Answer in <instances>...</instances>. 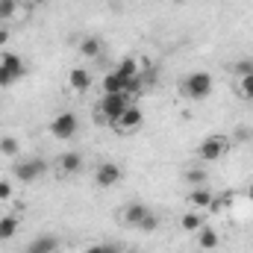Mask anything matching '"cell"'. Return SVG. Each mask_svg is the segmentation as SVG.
I'll return each instance as SVG.
<instances>
[{
	"mask_svg": "<svg viewBox=\"0 0 253 253\" xmlns=\"http://www.w3.org/2000/svg\"><path fill=\"white\" fill-rule=\"evenodd\" d=\"M85 253H103V245H94V248H88Z\"/></svg>",
	"mask_w": 253,
	"mask_h": 253,
	"instance_id": "f546056e",
	"label": "cell"
},
{
	"mask_svg": "<svg viewBox=\"0 0 253 253\" xmlns=\"http://www.w3.org/2000/svg\"><path fill=\"white\" fill-rule=\"evenodd\" d=\"M180 3H183V0H180Z\"/></svg>",
	"mask_w": 253,
	"mask_h": 253,
	"instance_id": "1f68e13d",
	"label": "cell"
},
{
	"mask_svg": "<svg viewBox=\"0 0 253 253\" xmlns=\"http://www.w3.org/2000/svg\"><path fill=\"white\" fill-rule=\"evenodd\" d=\"M239 91H242V97L253 100V74H245V77H239Z\"/></svg>",
	"mask_w": 253,
	"mask_h": 253,
	"instance_id": "7402d4cb",
	"label": "cell"
},
{
	"mask_svg": "<svg viewBox=\"0 0 253 253\" xmlns=\"http://www.w3.org/2000/svg\"><path fill=\"white\" fill-rule=\"evenodd\" d=\"M183 94L189 100H206L212 94V74L206 71H194L183 80Z\"/></svg>",
	"mask_w": 253,
	"mask_h": 253,
	"instance_id": "6da1fadb",
	"label": "cell"
},
{
	"mask_svg": "<svg viewBox=\"0 0 253 253\" xmlns=\"http://www.w3.org/2000/svg\"><path fill=\"white\" fill-rule=\"evenodd\" d=\"M129 106H132V94H126V91H118V94H103V97H100V112H103V118H106V121H112V124L124 115Z\"/></svg>",
	"mask_w": 253,
	"mask_h": 253,
	"instance_id": "7a4b0ae2",
	"label": "cell"
},
{
	"mask_svg": "<svg viewBox=\"0 0 253 253\" xmlns=\"http://www.w3.org/2000/svg\"><path fill=\"white\" fill-rule=\"evenodd\" d=\"M100 50H103V44H100V39H94V36H88V39L80 42V56L94 59V56H100Z\"/></svg>",
	"mask_w": 253,
	"mask_h": 253,
	"instance_id": "ac0fdd59",
	"label": "cell"
},
{
	"mask_svg": "<svg viewBox=\"0 0 253 253\" xmlns=\"http://www.w3.org/2000/svg\"><path fill=\"white\" fill-rule=\"evenodd\" d=\"M18 9V0H0V24H6Z\"/></svg>",
	"mask_w": 253,
	"mask_h": 253,
	"instance_id": "44dd1931",
	"label": "cell"
},
{
	"mask_svg": "<svg viewBox=\"0 0 253 253\" xmlns=\"http://www.w3.org/2000/svg\"><path fill=\"white\" fill-rule=\"evenodd\" d=\"M121 177H124V171H121L118 162H100V165H97V174H94V183H97L100 189H109V186L121 183Z\"/></svg>",
	"mask_w": 253,
	"mask_h": 253,
	"instance_id": "8992f818",
	"label": "cell"
},
{
	"mask_svg": "<svg viewBox=\"0 0 253 253\" xmlns=\"http://www.w3.org/2000/svg\"><path fill=\"white\" fill-rule=\"evenodd\" d=\"M141 124H144V115H141V109L132 103V106L126 109L124 115L115 121V129H121V132H132V129H138Z\"/></svg>",
	"mask_w": 253,
	"mask_h": 253,
	"instance_id": "52a82bcc",
	"label": "cell"
},
{
	"mask_svg": "<svg viewBox=\"0 0 253 253\" xmlns=\"http://www.w3.org/2000/svg\"><path fill=\"white\" fill-rule=\"evenodd\" d=\"M227 150H230V141H227L224 135H209V138H203V141H200L197 156H200L203 162H218Z\"/></svg>",
	"mask_w": 253,
	"mask_h": 253,
	"instance_id": "3957f363",
	"label": "cell"
},
{
	"mask_svg": "<svg viewBox=\"0 0 253 253\" xmlns=\"http://www.w3.org/2000/svg\"><path fill=\"white\" fill-rule=\"evenodd\" d=\"M150 215V209L144 206V203H129L124 209V224L126 227H141V221Z\"/></svg>",
	"mask_w": 253,
	"mask_h": 253,
	"instance_id": "9c48e42d",
	"label": "cell"
},
{
	"mask_svg": "<svg viewBox=\"0 0 253 253\" xmlns=\"http://www.w3.org/2000/svg\"><path fill=\"white\" fill-rule=\"evenodd\" d=\"M103 253H121L118 245H103Z\"/></svg>",
	"mask_w": 253,
	"mask_h": 253,
	"instance_id": "f1b7e54d",
	"label": "cell"
},
{
	"mask_svg": "<svg viewBox=\"0 0 253 253\" xmlns=\"http://www.w3.org/2000/svg\"><path fill=\"white\" fill-rule=\"evenodd\" d=\"M186 180H189L191 186H203V183H206V171L191 168V171H186Z\"/></svg>",
	"mask_w": 253,
	"mask_h": 253,
	"instance_id": "cb8c5ba5",
	"label": "cell"
},
{
	"mask_svg": "<svg viewBox=\"0 0 253 253\" xmlns=\"http://www.w3.org/2000/svg\"><path fill=\"white\" fill-rule=\"evenodd\" d=\"M18 80H21V74H15V71H9V68L0 65V88H9V85L18 83Z\"/></svg>",
	"mask_w": 253,
	"mask_h": 253,
	"instance_id": "603a6c76",
	"label": "cell"
},
{
	"mask_svg": "<svg viewBox=\"0 0 253 253\" xmlns=\"http://www.w3.org/2000/svg\"><path fill=\"white\" fill-rule=\"evenodd\" d=\"M236 71H239V77H245V74H253V65L251 62H239L236 65Z\"/></svg>",
	"mask_w": 253,
	"mask_h": 253,
	"instance_id": "4316f807",
	"label": "cell"
},
{
	"mask_svg": "<svg viewBox=\"0 0 253 253\" xmlns=\"http://www.w3.org/2000/svg\"><path fill=\"white\" fill-rule=\"evenodd\" d=\"M248 197H251V200H253V183H251V186H248Z\"/></svg>",
	"mask_w": 253,
	"mask_h": 253,
	"instance_id": "4dcf8cb0",
	"label": "cell"
},
{
	"mask_svg": "<svg viewBox=\"0 0 253 253\" xmlns=\"http://www.w3.org/2000/svg\"><path fill=\"white\" fill-rule=\"evenodd\" d=\"M115 71L124 77V83H126V80H132V77H141V65H138V56H124V59H121V65H118Z\"/></svg>",
	"mask_w": 253,
	"mask_h": 253,
	"instance_id": "5bb4252c",
	"label": "cell"
},
{
	"mask_svg": "<svg viewBox=\"0 0 253 253\" xmlns=\"http://www.w3.org/2000/svg\"><path fill=\"white\" fill-rule=\"evenodd\" d=\"M0 65L9 68V71H15V74H21V77H24V71H27V68H24V59H21L18 53H3V56H0Z\"/></svg>",
	"mask_w": 253,
	"mask_h": 253,
	"instance_id": "d6986e66",
	"label": "cell"
},
{
	"mask_svg": "<svg viewBox=\"0 0 253 253\" xmlns=\"http://www.w3.org/2000/svg\"><path fill=\"white\" fill-rule=\"evenodd\" d=\"M68 85H71L74 91H88V88H91V74H88L85 68H71Z\"/></svg>",
	"mask_w": 253,
	"mask_h": 253,
	"instance_id": "30bf717a",
	"label": "cell"
},
{
	"mask_svg": "<svg viewBox=\"0 0 253 253\" xmlns=\"http://www.w3.org/2000/svg\"><path fill=\"white\" fill-rule=\"evenodd\" d=\"M0 153H3V156H18V153H21V141H18L15 135H3V138H0Z\"/></svg>",
	"mask_w": 253,
	"mask_h": 253,
	"instance_id": "ffe728a7",
	"label": "cell"
},
{
	"mask_svg": "<svg viewBox=\"0 0 253 253\" xmlns=\"http://www.w3.org/2000/svg\"><path fill=\"white\" fill-rule=\"evenodd\" d=\"M77 129H80V121H77V115H74V112H62V115H56V118L50 121V135H53V138H59V141L74 138V135H77Z\"/></svg>",
	"mask_w": 253,
	"mask_h": 253,
	"instance_id": "277c9868",
	"label": "cell"
},
{
	"mask_svg": "<svg viewBox=\"0 0 253 253\" xmlns=\"http://www.w3.org/2000/svg\"><path fill=\"white\" fill-rule=\"evenodd\" d=\"M156 227H159V221H156V215L150 212V215H147V218L141 221V227H138V230H144V233H150V230H156Z\"/></svg>",
	"mask_w": 253,
	"mask_h": 253,
	"instance_id": "d4e9b609",
	"label": "cell"
},
{
	"mask_svg": "<svg viewBox=\"0 0 253 253\" xmlns=\"http://www.w3.org/2000/svg\"><path fill=\"white\" fill-rule=\"evenodd\" d=\"M12 174H15L21 183H33V180H39V177L47 174V162H44V159H27V162H18V165L12 168Z\"/></svg>",
	"mask_w": 253,
	"mask_h": 253,
	"instance_id": "5b68a950",
	"label": "cell"
},
{
	"mask_svg": "<svg viewBox=\"0 0 253 253\" xmlns=\"http://www.w3.org/2000/svg\"><path fill=\"white\" fill-rule=\"evenodd\" d=\"M18 215H3L0 218V242H9V239H15V233H18Z\"/></svg>",
	"mask_w": 253,
	"mask_h": 253,
	"instance_id": "9a60e30c",
	"label": "cell"
},
{
	"mask_svg": "<svg viewBox=\"0 0 253 253\" xmlns=\"http://www.w3.org/2000/svg\"><path fill=\"white\" fill-rule=\"evenodd\" d=\"M189 206L191 209H197V212H203V209H209L212 206V200H215V194L206 189V186H194V189L189 191Z\"/></svg>",
	"mask_w": 253,
	"mask_h": 253,
	"instance_id": "ba28073f",
	"label": "cell"
},
{
	"mask_svg": "<svg viewBox=\"0 0 253 253\" xmlns=\"http://www.w3.org/2000/svg\"><path fill=\"white\" fill-rule=\"evenodd\" d=\"M180 224H183V230H186V233H197L206 221H203V215H200L197 209H189V212L180 218Z\"/></svg>",
	"mask_w": 253,
	"mask_h": 253,
	"instance_id": "e0dca14e",
	"label": "cell"
},
{
	"mask_svg": "<svg viewBox=\"0 0 253 253\" xmlns=\"http://www.w3.org/2000/svg\"><path fill=\"white\" fill-rule=\"evenodd\" d=\"M56 248H59V239H56V236H39V239L27 248V253H56Z\"/></svg>",
	"mask_w": 253,
	"mask_h": 253,
	"instance_id": "4fadbf2b",
	"label": "cell"
},
{
	"mask_svg": "<svg viewBox=\"0 0 253 253\" xmlns=\"http://www.w3.org/2000/svg\"><path fill=\"white\" fill-rule=\"evenodd\" d=\"M56 165H59V171H62V174H80V171H83V156H80L77 150H68V153L59 156V162H56Z\"/></svg>",
	"mask_w": 253,
	"mask_h": 253,
	"instance_id": "8fae6325",
	"label": "cell"
},
{
	"mask_svg": "<svg viewBox=\"0 0 253 253\" xmlns=\"http://www.w3.org/2000/svg\"><path fill=\"white\" fill-rule=\"evenodd\" d=\"M118 91H124V77L118 71H109L103 77V94H118Z\"/></svg>",
	"mask_w": 253,
	"mask_h": 253,
	"instance_id": "2e32d148",
	"label": "cell"
},
{
	"mask_svg": "<svg viewBox=\"0 0 253 253\" xmlns=\"http://www.w3.org/2000/svg\"><path fill=\"white\" fill-rule=\"evenodd\" d=\"M9 197H12V183L0 180V200H9Z\"/></svg>",
	"mask_w": 253,
	"mask_h": 253,
	"instance_id": "484cf974",
	"label": "cell"
},
{
	"mask_svg": "<svg viewBox=\"0 0 253 253\" xmlns=\"http://www.w3.org/2000/svg\"><path fill=\"white\" fill-rule=\"evenodd\" d=\"M9 42V24H0V47Z\"/></svg>",
	"mask_w": 253,
	"mask_h": 253,
	"instance_id": "83f0119b",
	"label": "cell"
},
{
	"mask_svg": "<svg viewBox=\"0 0 253 253\" xmlns=\"http://www.w3.org/2000/svg\"><path fill=\"white\" fill-rule=\"evenodd\" d=\"M218 245H221V236H218L212 227L203 224V227L197 230V248H200V251H215Z\"/></svg>",
	"mask_w": 253,
	"mask_h": 253,
	"instance_id": "7c38bea8",
	"label": "cell"
}]
</instances>
